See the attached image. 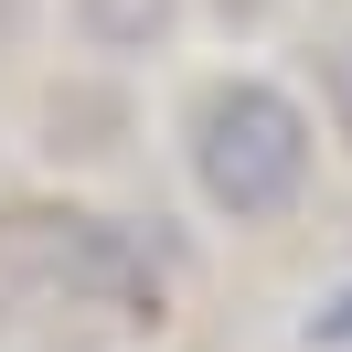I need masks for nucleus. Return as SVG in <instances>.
Instances as JSON below:
<instances>
[{
    "instance_id": "obj_1",
    "label": "nucleus",
    "mask_w": 352,
    "mask_h": 352,
    "mask_svg": "<svg viewBox=\"0 0 352 352\" xmlns=\"http://www.w3.org/2000/svg\"><path fill=\"white\" fill-rule=\"evenodd\" d=\"M192 171H203V192L235 224H267V214H288L299 182H309V118L288 107L278 86H224L214 107L192 118Z\"/></svg>"
}]
</instances>
